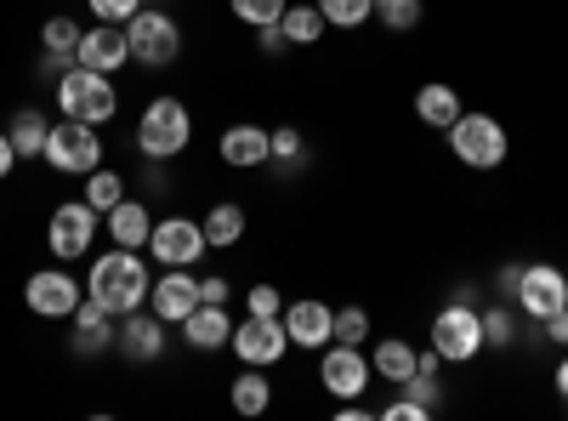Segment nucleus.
Segmentation results:
<instances>
[{
  "instance_id": "79ce46f5",
  "label": "nucleus",
  "mask_w": 568,
  "mask_h": 421,
  "mask_svg": "<svg viewBox=\"0 0 568 421\" xmlns=\"http://www.w3.org/2000/svg\"><path fill=\"white\" fill-rule=\"evenodd\" d=\"M12 166H18V149H12V137L0 131V177H12Z\"/></svg>"
},
{
  "instance_id": "9b49d317",
  "label": "nucleus",
  "mask_w": 568,
  "mask_h": 421,
  "mask_svg": "<svg viewBox=\"0 0 568 421\" xmlns=\"http://www.w3.org/2000/svg\"><path fill=\"white\" fill-rule=\"evenodd\" d=\"M517 308H524L529 319H551L557 308H568V273H557L551 262H535L524 268V279H517Z\"/></svg>"
},
{
  "instance_id": "a19ab883",
  "label": "nucleus",
  "mask_w": 568,
  "mask_h": 421,
  "mask_svg": "<svg viewBox=\"0 0 568 421\" xmlns=\"http://www.w3.org/2000/svg\"><path fill=\"white\" fill-rule=\"evenodd\" d=\"M200 297H205V302H227V279H216V273L200 279Z\"/></svg>"
},
{
  "instance_id": "a211bd4d",
  "label": "nucleus",
  "mask_w": 568,
  "mask_h": 421,
  "mask_svg": "<svg viewBox=\"0 0 568 421\" xmlns=\"http://www.w3.org/2000/svg\"><path fill=\"white\" fill-rule=\"evenodd\" d=\"M267 154H273V131H262V126H227L222 131V160L233 171H256V166H267Z\"/></svg>"
},
{
  "instance_id": "6ab92c4d",
  "label": "nucleus",
  "mask_w": 568,
  "mask_h": 421,
  "mask_svg": "<svg viewBox=\"0 0 568 421\" xmlns=\"http://www.w3.org/2000/svg\"><path fill=\"white\" fill-rule=\"evenodd\" d=\"M182 337H187V348L216 353V348H227V337H233V319H227L222 302H200L194 313L182 319Z\"/></svg>"
},
{
  "instance_id": "37998d69",
  "label": "nucleus",
  "mask_w": 568,
  "mask_h": 421,
  "mask_svg": "<svg viewBox=\"0 0 568 421\" xmlns=\"http://www.w3.org/2000/svg\"><path fill=\"white\" fill-rule=\"evenodd\" d=\"M557 393H562V399H568V359H562V364H557Z\"/></svg>"
},
{
  "instance_id": "ea45409f",
  "label": "nucleus",
  "mask_w": 568,
  "mask_h": 421,
  "mask_svg": "<svg viewBox=\"0 0 568 421\" xmlns=\"http://www.w3.org/2000/svg\"><path fill=\"white\" fill-rule=\"evenodd\" d=\"M284 46H291V40H284V23H267L262 29V52H284Z\"/></svg>"
},
{
  "instance_id": "6e6552de",
  "label": "nucleus",
  "mask_w": 568,
  "mask_h": 421,
  "mask_svg": "<svg viewBox=\"0 0 568 421\" xmlns=\"http://www.w3.org/2000/svg\"><path fill=\"white\" fill-rule=\"evenodd\" d=\"M205 251H211V245H205V228H200L194 217H165V222H154V233H149V257L165 262V268H194Z\"/></svg>"
},
{
  "instance_id": "423d86ee",
  "label": "nucleus",
  "mask_w": 568,
  "mask_h": 421,
  "mask_svg": "<svg viewBox=\"0 0 568 421\" xmlns=\"http://www.w3.org/2000/svg\"><path fill=\"white\" fill-rule=\"evenodd\" d=\"M433 348L444 364H471L484 353V313L471 302H449L438 319H433Z\"/></svg>"
},
{
  "instance_id": "473e14b6",
  "label": "nucleus",
  "mask_w": 568,
  "mask_h": 421,
  "mask_svg": "<svg viewBox=\"0 0 568 421\" xmlns=\"http://www.w3.org/2000/svg\"><path fill=\"white\" fill-rule=\"evenodd\" d=\"M227 7H233V18L251 23V29H267V23L284 18V0H227Z\"/></svg>"
},
{
  "instance_id": "bb28decb",
  "label": "nucleus",
  "mask_w": 568,
  "mask_h": 421,
  "mask_svg": "<svg viewBox=\"0 0 568 421\" xmlns=\"http://www.w3.org/2000/svg\"><path fill=\"white\" fill-rule=\"evenodd\" d=\"M45 131H52V120H45L40 109H18L12 114V149H18V160H29V154H45Z\"/></svg>"
},
{
  "instance_id": "aec40b11",
  "label": "nucleus",
  "mask_w": 568,
  "mask_h": 421,
  "mask_svg": "<svg viewBox=\"0 0 568 421\" xmlns=\"http://www.w3.org/2000/svg\"><path fill=\"white\" fill-rule=\"evenodd\" d=\"M109 240L114 245H125V251H136V245H149V233H154V222H149V206L142 200H120L109 217Z\"/></svg>"
},
{
  "instance_id": "f03ea898",
  "label": "nucleus",
  "mask_w": 568,
  "mask_h": 421,
  "mask_svg": "<svg viewBox=\"0 0 568 421\" xmlns=\"http://www.w3.org/2000/svg\"><path fill=\"white\" fill-rule=\"evenodd\" d=\"M58 109H63L69 120H85V126H109L114 109H120L114 74H98V69H85V63L63 69V80H58Z\"/></svg>"
},
{
  "instance_id": "58836bf2",
  "label": "nucleus",
  "mask_w": 568,
  "mask_h": 421,
  "mask_svg": "<svg viewBox=\"0 0 568 421\" xmlns=\"http://www.w3.org/2000/svg\"><path fill=\"white\" fill-rule=\"evenodd\" d=\"M540 324H546V337H551L557 348H568V308H557V313H551V319H540Z\"/></svg>"
},
{
  "instance_id": "72a5a7b5",
  "label": "nucleus",
  "mask_w": 568,
  "mask_h": 421,
  "mask_svg": "<svg viewBox=\"0 0 568 421\" xmlns=\"http://www.w3.org/2000/svg\"><path fill=\"white\" fill-rule=\"evenodd\" d=\"M511 342H517L511 308H489V313H484V348H511Z\"/></svg>"
},
{
  "instance_id": "f704fd0d",
  "label": "nucleus",
  "mask_w": 568,
  "mask_h": 421,
  "mask_svg": "<svg viewBox=\"0 0 568 421\" xmlns=\"http://www.w3.org/2000/svg\"><path fill=\"white\" fill-rule=\"evenodd\" d=\"M267 160H273L278 171H284V166H296V160H302V131H296V126H278V131H273V154H267Z\"/></svg>"
},
{
  "instance_id": "f257e3e1",
  "label": "nucleus",
  "mask_w": 568,
  "mask_h": 421,
  "mask_svg": "<svg viewBox=\"0 0 568 421\" xmlns=\"http://www.w3.org/2000/svg\"><path fill=\"white\" fill-rule=\"evenodd\" d=\"M149 268H142V257L136 251H109V257H98L91 262V279H85V297L98 302V308H109L114 319H125V313H136V308H149Z\"/></svg>"
},
{
  "instance_id": "c756f323",
  "label": "nucleus",
  "mask_w": 568,
  "mask_h": 421,
  "mask_svg": "<svg viewBox=\"0 0 568 421\" xmlns=\"http://www.w3.org/2000/svg\"><path fill=\"white\" fill-rule=\"evenodd\" d=\"M318 12L329 29H358L375 18V0H318Z\"/></svg>"
},
{
  "instance_id": "c85d7f7f",
  "label": "nucleus",
  "mask_w": 568,
  "mask_h": 421,
  "mask_svg": "<svg viewBox=\"0 0 568 421\" xmlns=\"http://www.w3.org/2000/svg\"><path fill=\"white\" fill-rule=\"evenodd\" d=\"M284 40H291V46H313L329 23H324V12H318V0H313V7H284Z\"/></svg>"
},
{
  "instance_id": "f3484780",
  "label": "nucleus",
  "mask_w": 568,
  "mask_h": 421,
  "mask_svg": "<svg viewBox=\"0 0 568 421\" xmlns=\"http://www.w3.org/2000/svg\"><path fill=\"white\" fill-rule=\"evenodd\" d=\"M114 348L125 353V359H160L165 353V319L160 313H125V324H120V337H114Z\"/></svg>"
},
{
  "instance_id": "b1692460",
  "label": "nucleus",
  "mask_w": 568,
  "mask_h": 421,
  "mask_svg": "<svg viewBox=\"0 0 568 421\" xmlns=\"http://www.w3.org/2000/svg\"><path fill=\"white\" fill-rule=\"evenodd\" d=\"M227 399H233V410H240V415H267V404H273V382L262 377V364H251L245 377H233Z\"/></svg>"
},
{
  "instance_id": "1a4fd4ad",
  "label": "nucleus",
  "mask_w": 568,
  "mask_h": 421,
  "mask_svg": "<svg viewBox=\"0 0 568 421\" xmlns=\"http://www.w3.org/2000/svg\"><path fill=\"white\" fill-rule=\"evenodd\" d=\"M284 342H291V331H284V319L278 313H245L240 319V331L227 337V348L240 353L245 364H273V359H284Z\"/></svg>"
},
{
  "instance_id": "2f4dec72",
  "label": "nucleus",
  "mask_w": 568,
  "mask_h": 421,
  "mask_svg": "<svg viewBox=\"0 0 568 421\" xmlns=\"http://www.w3.org/2000/svg\"><path fill=\"white\" fill-rule=\"evenodd\" d=\"M375 18L404 34V29H415V23L426 18V7H420V0H375Z\"/></svg>"
},
{
  "instance_id": "7ed1b4c3",
  "label": "nucleus",
  "mask_w": 568,
  "mask_h": 421,
  "mask_svg": "<svg viewBox=\"0 0 568 421\" xmlns=\"http://www.w3.org/2000/svg\"><path fill=\"white\" fill-rule=\"evenodd\" d=\"M187 137H194V120H187V109L176 98H154L149 109H142V120H136L142 160H176L187 149Z\"/></svg>"
},
{
  "instance_id": "39448f33",
  "label": "nucleus",
  "mask_w": 568,
  "mask_h": 421,
  "mask_svg": "<svg viewBox=\"0 0 568 421\" xmlns=\"http://www.w3.org/2000/svg\"><path fill=\"white\" fill-rule=\"evenodd\" d=\"M449 154L471 171H495L506 160V126L495 114H466L460 109V120L449 126Z\"/></svg>"
},
{
  "instance_id": "f8f14e48",
  "label": "nucleus",
  "mask_w": 568,
  "mask_h": 421,
  "mask_svg": "<svg viewBox=\"0 0 568 421\" xmlns=\"http://www.w3.org/2000/svg\"><path fill=\"white\" fill-rule=\"evenodd\" d=\"M369 359H364V348H347V342H336V348H324V359H318V382L336 393V399H358L364 388H369Z\"/></svg>"
},
{
  "instance_id": "0eeeda50",
  "label": "nucleus",
  "mask_w": 568,
  "mask_h": 421,
  "mask_svg": "<svg viewBox=\"0 0 568 421\" xmlns=\"http://www.w3.org/2000/svg\"><path fill=\"white\" fill-rule=\"evenodd\" d=\"M125 40H131V63H142V69H171L182 52V29L165 12H136L125 23Z\"/></svg>"
},
{
  "instance_id": "393cba45",
  "label": "nucleus",
  "mask_w": 568,
  "mask_h": 421,
  "mask_svg": "<svg viewBox=\"0 0 568 421\" xmlns=\"http://www.w3.org/2000/svg\"><path fill=\"white\" fill-rule=\"evenodd\" d=\"M80 23L74 18H45L40 23V46H45V63H74V52H80Z\"/></svg>"
},
{
  "instance_id": "c9c22d12",
  "label": "nucleus",
  "mask_w": 568,
  "mask_h": 421,
  "mask_svg": "<svg viewBox=\"0 0 568 421\" xmlns=\"http://www.w3.org/2000/svg\"><path fill=\"white\" fill-rule=\"evenodd\" d=\"M91 18H103V23H131L142 12V0H85Z\"/></svg>"
},
{
  "instance_id": "e433bc0d",
  "label": "nucleus",
  "mask_w": 568,
  "mask_h": 421,
  "mask_svg": "<svg viewBox=\"0 0 568 421\" xmlns=\"http://www.w3.org/2000/svg\"><path fill=\"white\" fill-rule=\"evenodd\" d=\"M245 308H251V313H278V308H284V291H273V285H251V291H245Z\"/></svg>"
},
{
  "instance_id": "20e7f679",
  "label": "nucleus",
  "mask_w": 568,
  "mask_h": 421,
  "mask_svg": "<svg viewBox=\"0 0 568 421\" xmlns=\"http://www.w3.org/2000/svg\"><path fill=\"white\" fill-rule=\"evenodd\" d=\"M45 166H58L69 177H85V171H98L103 166V137L98 126H85V120H52V131H45Z\"/></svg>"
},
{
  "instance_id": "412c9836",
  "label": "nucleus",
  "mask_w": 568,
  "mask_h": 421,
  "mask_svg": "<svg viewBox=\"0 0 568 421\" xmlns=\"http://www.w3.org/2000/svg\"><path fill=\"white\" fill-rule=\"evenodd\" d=\"M74 348H80V353L114 348V313H109V308H98L91 297L74 308Z\"/></svg>"
},
{
  "instance_id": "4c0bfd02",
  "label": "nucleus",
  "mask_w": 568,
  "mask_h": 421,
  "mask_svg": "<svg viewBox=\"0 0 568 421\" xmlns=\"http://www.w3.org/2000/svg\"><path fill=\"white\" fill-rule=\"evenodd\" d=\"M426 415H433V404H420V399H398L382 410V421H426Z\"/></svg>"
},
{
  "instance_id": "5701e85b",
  "label": "nucleus",
  "mask_w": 568,
  "mask_h": 421,
  "mask_svg": "<svg viewBox=\"0 0 568 421\" xmlns=\"http://www.w3.org/2000/svg\"><path fill=\"white\" fill-rule=\"evenodd\" d=\"M200 228H205V245H211V251H233V245L245 240V211L233 206V200H216Z\"/></svg>"
},
{
  "instance_id": "cd10ccee",
  "label": "nucleus",
  "mask_w": 568,
  "mask_h": 421,
  "mask_svg": "<svg viewBox=\"0 0 568 421\" xmlns=\"http://www.w3.org/2000/svg\"><path fill=\"white\" fill-rule=\"evenodd\" d=\"M120 200H125V177H120V171H109V166L85 171V206H91V211H98V217H109Z\"/></svg>"
},
{
  "instance_id": "dca6fc26",
  "label": "nucleus",
  "mask_w": 568,
  "mask_h": 421,
  "mask_svg": "<svg viewBox=\"0 0 568 421\" xmlns=\"http://www.w3.org/2000/svg\"><path fill=\"white\" fill-rule=\"evenodd\" d=\"M329 319H336V313H329V302H318V297H302V302H291V308H284V331H291V342L296 348H329Z\"/></svg>"
},
{
  "instance_id": "4468645a",
  "label": "nucleus",
  "mask_w": 568,
  "mask_h": 421,
  "mask_svg": "<svg viewBox=\"0 0 568 421\" xmlns=\"http://www.w3.org/2000/svg\"><path fill=\"white\" fill-rule=\"evenodd\" d=\"M74 63L98 69V74H114V69H125V63H131V40H125V23H98V29H85V34H80V52H74Z\"/></svg>"
},
{
  "instance_id": "ddd939ff",
  "label": "nucleus",
  "mask_w": 568,
  "mask_h": 421,
  "mask_svg": "<svg viewBox=\"0 0 568 421\" xmlns=\"http://www.w3.org/2000/svg\"><path fill=\"white\" fill-rule=\"evenodd\" d=\"M23 297H29V308H34L40 319H74V308L85 302L80 285H74L63 268H40V273H29Z\"/></svg>"
},
{
  "instance_id": "2eb2a0df",
  "label": "nucleus",
  "mask_w": 568,
  "mask_h": 421,
  "mask_svg": "<svg viewBox=\"0 0 568 421\" xmlns=\"http://www.w3.org/2000/svg\"><path fill=\"white\" fill-rule=\"evenodd\" d=\"M205 297H200V279L194 273H187V268H171L165 279H160V285L149 291V308L165 319V324H182L187 313H194Z\"/></svg>"
},
{
  "instance_id": "7c9ffc66",
  "label": "nucleus",
  "mask_w": 568,
  "mask_h": 421,
  "mask_svg": "<svg viewBox=\"0 0 568 421\" xmlns=\"http://www.w3.org/2000/svg\"><path fill=\"white\" fill-rule=\"evenodd\" d=\"M329 337L347 342V348H364V337H369V313H364V308H336V319H329Z\"/></svg>"
},
{
  "instance_id": "4be33fe9",
  "label": "nucleus",
  "mask_w": 568,
  "mask_h": 421,
  "mask_svg": "<svg viewBox=\"0 0 568 421\" xmlns=\"http://www.w3.org/2000/svg\"><path fill=\"white\" fill-rule=\"evenodd\" d=\"M415 114H420V126H438V131H449V126L460 120V98H455V86H444V80H426V86L415 91Z\"/></svg>"
},
{
  "instance_id": "9d476101",
  "label": "nucleus",
  "mask_w": 568,
  "mask_h": 421,
  "mask_svg": "<svg viewBox=\"0 0 568 421\" xmlns=\"http://www.w3.org/2000/svg\"><path fill=\"white\" fill-rule=\"evenodd\" d=\"M91 240H98V211H91L85 200L58 206V211H52V222H45V245H52L63 262L85 257V251H91Z\"/></svg>"
},
{
  "instance_id": "a878e982",
  "label": "nucleus",
  "mask_w": 568,
  "mask_h": 421,
  "mask_svg": "<svg viewBox=\"0 0 568 421\" xmlns=\"http://www.w3.org/2000/svg\"><path fill=\"white\" fill-rule=\"evenodd\" d=\"M375 377H387V382H409L415 377V348L404 337H387V342H375Z\"/></svg>"
}]
</instances>
